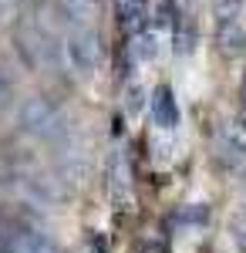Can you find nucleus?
Returning <instances> with one entry per match:
<instances>
[{
    "mask_svg": "<svg viewBox=\"0 0 246 253\" xmlns=\"http://www.w3.org/2000/svg\"><path fill=\"white\" fill-rule=\"evenodd\" d=\"M243 105H246V81H243Z\"/></svg>",
    "mask_w": 246,
    "mask_h": 253,
    "instance_id": "nucleus-15",
    "label": "nucleus"
},
{
    "mask_svg": "<svg viewBox=\"0 0 246 253\" xmlns=\"http://www.w3.org/2000/svg\"><path fill=\"white\" fill-rule=\"evenodd\" d=\"M14 41H17L20 54H24V61H27L31 68H47V61L54 58V44H51L54 38H51L34 17L20 20L17 31H14Z\"/></svg>",
    "mask_w": 246,
    "mask_h": 253,
    "instance_id": "nucleus-2",
    "label": "nucleus"
},
{
    "mask_svg": "<svg viewBox=\"0 0 246 253\" xmlns=\"http://www.w3.org/2000/svg\"><path fill=\"white\" fill-rule=\"evenodd\" d=\"M243 20V0H216V24Z\"/></svg>",
    "mask_w": 246,
    "mask_h": 253,
    "instance_id": "nucleus-12",
    "label": "nucleus"
},
{
    "mask_svg": "<svg viewBox=\"0 0 246 253\" xmlns=\"http://www.w3.org/2000/svg\"><path fill=\"white\" fill-rule=\"evenodd\" d=\"M128 108H142V91H132V95H128Z\"/></svg>",
    "mask_w": 246,
    "mask_h": 253,
    "instance_id": "nucleus-14",
    "label": "nucleus"
},
{
    "mask_svg": "<svg viewBox=\"0 0 246 253\" xmlns=\"http://www.w3.org/2000/svg\"><path fill=\"white\" fill-rule=\"evenodd\" d=\"M57 10L71 24H95L101 14V0H57Z\"/></svg>",
    "mask_w": 246,
    "mask_h": 253,
    "instance_id": "nucleus-9",
    "label": "nucleus"
},
{
    "mask_svg": "<svg viewBox=\"0 0 246 253\" xmlns=\"http://www.w3.org/2000/svg\"><path fill=\"white\" fill-rule=\"evenodd\" d=\"M132 189H135L132 159H128V152H115L112 162H108V196H112V203L115 206H128Z\"/></svg>",
    "mask_w": 246,
    "mask_h": 253,
    "instance_id": "nucleus-5",
    "label": "nucleus"
},
{
    "mask_svg": "<svg viewBox=\"0 0 246 253\" xmlns=\"http://www.w3.org/2000/svg\"><path fill=\"white\" fill-rule=\"evenodd\" d=\"M152 115H155V125L159 128H175L179 125V105H175V95L172 88H155V98H152Z\"/></svg>",
    "mask_w": 246,
    "mask_h": 253,
    "instance_id": "nucleus-7",
    "label": "nucleus"
},
{
    "mask_svg": "<svg viewBox=\"0 0 246 253\" xmlns=\"http://www.w3.org/2000/svg\"><path fill=\"white\" fill-rule=\"evenodd\" d=\"M216 159L226 166L229 172H246V132L240 125H219L216 132Z\"/></svg>",
    "mask_w": 246,
    "mask_h": 253,
    "instance_id": "nucleus-4",
    "label": "nucleus"
},
{
    "mask_svg": "<svg viewBox=\"0 0 246 253\" xmlns=\"http://www.w3.org/2000/svg\"><path fill=\"white\" fill-rule=\"evenodd\" d=\"M10 101H14V78H10L7 68L0 64V112H3Z\"/></svg>",
    "mask_w": 246,
    "mask_h": 253,
    "instance_id": "nucleus-13",
    "label": "nucleus"
},
{
    "mask_svg": "<svg viewBox=\"0 0 246 253\" xmlns=\"http://www.w3.org/2000/svg\"><path fill=\"white\" fill-rule=\"evenodd\" d=\"M229 236H233L236 250L246 253V206L233 210V216H229Z\"/></svg>",
    "mask_w": 246,
    "mask_h": 253,
    "instance_id": "nucleus-11",
    "label": "nucleus"
},
{
    "mask_svg": "<svg viewBox=\"0 0 246 253\" xmlns=\"http://www.w3.org/2000/svg\"><path fill=\"white\" fill-rule=\"evenodd\" d=\"M64 61L78 75H95L101 64V38L91 24H75L64 34Z\"/></svg>",
    "mask_w": 246,
    "mask_h": 253,
    "instance_id": "nucleus-1",
    "label": "nucleus"
},
{
    "mask_svg": "<svg viewBox=\"0 0 246 253\" xmlns=\"http://www.w3.org/2000/svg\"><path fill=\"white\" fill-rule=\"evenodd\" d=\"M159 54V38L152 34V31H138L132 41V58L135 61H152Z\"/></svg>",
    "mask_w": 246,
    "mask_h": 253,
    "instance_id": "nucleus-10",
    "label": "nucleus"
},
{
    "mask_svg": "<svg viewBox=\"0 0 246 253\" xmlns=\"http://www.w3.org/2000/svg\"><path fill=\"white\" fill-rule=\"evenodd\" d=\"M20 128L38 138H54L61 132V112L51 98H27L20 105Z\"/></svg>",
    "mask_w": 246,
    "mask_h": 253,
    "instance_id": "nucleus-3",
    "label": "nucleus"
},
{
    "mask_svg": "<svg viewBox=\"0 0 246 253\" xmlns=\"http://www.w3.org/2000/svg\"><path fill=\"white\" fill-rule=\"evenodd\" d=\"M0 253H61L44 233L34 230H14L10 236L0 240Z\"/></svg>",
    "mask_w": 246,
    "mask_h": 253,
    "instance_id": "nucleus-6",
    "label": "nucleus"
},
{
    "mask_svg": "<svg viewBox=\"0 0 246 253\" xmlns=\"http://www.w3.org/2000/svg\"><path fill=\"white\" fill-rule=\"evenodd\" d=\"M216 41H219V51L236 58L246 47V27L243 20H226V24H216Z\"/></svg>",
    "mask_w": 246,
    "mask_h": 253,
    "instance_id": "nucleus-8",
    "label": "nucleus"
}]
</instances>
